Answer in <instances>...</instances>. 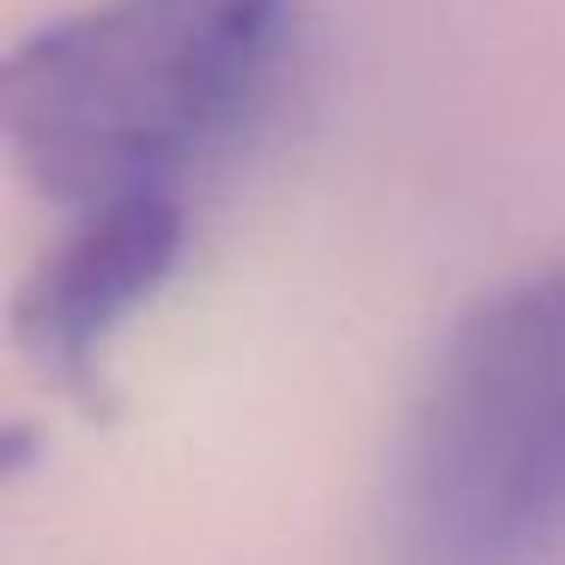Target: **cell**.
<instances>
[{
	"label": "cell",
	"instance_id": "6da1fadb",
	"mask_svg": "<svg viewBox=\"0 0 565 565\" xmlns=\"http://www.w3.org/2000/svg\"><path fill=\"white\" fill-rule=\"evenodd\" d=\"M286 38V0H98L31 31L0 74L19 177L67 213L177 195L244 116Z\"/></svg>",
	"mask_w": 565,
	"mask_h": 565
},
{
	"label": "cell",
	"instance_id": "7a4b0ae2",
	"mask_svg": "<svg viewBox=\"0 0 565 565\" xmlns=\"http://www.w3.org/2000/svg\"><path fill=\"white\" fill-rule=\"evenodd\" d=\"M395 565H529L565 541V256L450 329L390 480Z\"/></svg>",
	"mask_w": 565,
	"mask_h": 565
},
{
	"label": "cell",
	"instance_id": "3957f363",
	"mask_svg": "<svg viewBox=\"0 0 565 565\" xmlns=\"http://www.w3.org/2000/svg\"><path fill=\"white\" fill-rule=\"evenodd\" d=\"M189 244L183 195H128L74 213L62 244L31 268L13 305V334L67 395L98 402L104 353L140 305H152Z\"/></svg>",
	"mask_w": 565,
	"mask_h": 565
}]
</instances>
